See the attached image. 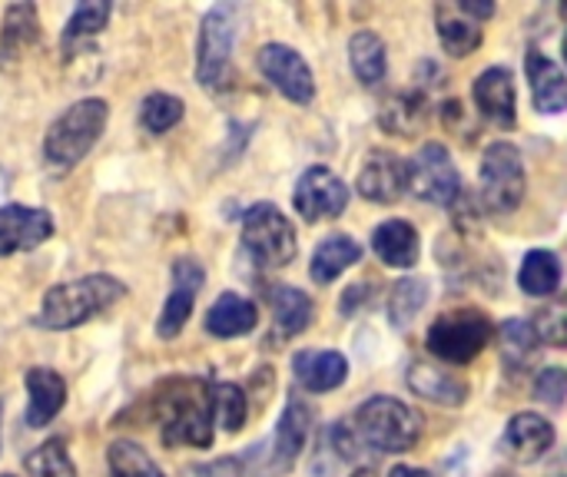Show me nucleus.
Instances as JSON below:
<instances>
[{
  "label": "nucleus",
  "mask_w": 567,
  "mask_h": 477,
  "mask_svg": "<svg viewBox=\"0 0 567 477\" xmlns=\"http://www.w3.org/2000/svg\"><path fill=\"white\" fill-rule=\"evenodd\" d=\"M203 266L196 259H176L173 266V292L159 312V322H156V332L159 339H176L186 325V319L193 315V305H196V295L203 289Z\"/></svg>",
  "instance_id": "nucleus-13"
},
{
  "label": "nucleus",
  "mask_w": 567,
  "mask_h": 477,
  "mask_svg": "<svg viewBox=\"0 0 567 477\" xmlns=\"http://www.w3.org/2000/svg\"><path fill=\"white\" fill-rule=\"evenodd\" d=\"M349 60H352V73L359 76V83L375 86L382 83L385 70H389V56H385V43L379 33L372 30H359L349 40Z\"/></svg>",
  "instance_id": "nucleus-28"
},
{
  "label": "nucleus",
  "mask_w": 567,
  "mask_h": 477,
  "mask_svg": "<svg viewBox=\"0 0 567 477\" xmlns=\"http://www.w3.org/2000/svg\"><path fill=\"white\" fill-rule=\"evenodd\" d=\"M243 249L259 269H282L296 259V229L272 203H256L243 216Z\"/></svg>",
  "instance_id": "nucleus-5"
},
{
  "label": "nucleus",
  "mask_w": 567,
  "mask_h": 477,
  "mask_svg": "<svg viewBox=\"0 0 567 477\" xmlns=\"http://www.w3.org/2000/svg\"><path fill=\"white\" fill-rule=\"evenodd\" d=\"M405 382L419 398L445 405V408H455V405H462L468 398V385L462 379H455L452 372H442V369H435L429 362H412Z\"/></svg>",
  "instance_id": "nucleus-21"
},
{
  "label": "nucleus",
  "mask_w": 567,
  "mask_h": 477,
  "mask_svg": "<svg viewBox=\"0 0 567 477\" xmlns=\"http://www.w3.org/2000/svg\"><path fill=\"white\" fill-rule=\"evenodd\" d=\"M233 43H236V7L219 3L206 13L203 30H199V56H196L199 86H206V90L226 86Z\"/></svg>",
  "instance_id": "nucleus-8"
},
{
  "label": "nucleus",
  "mask_w": 567,
  "mask_h": 477,
  "mask_svg": "<svg viewBox=\"0 0 567 477\" xmlns=\"http://www.w3.org/2000/svg\"><path fill=\"white\" fill-rule=\"evenodd\" d=\"M362 259V246L352 239V236H329V239H322L319 242V249H316V256H312V279L319 282V286H329L332 279H339L349 266H355Z\"/></svg>",
  "instance_id": "nucleus-26"
},
{
  "label": "nucleus",
  "mask_w": 567,
  "mask_h": 477,
  "mask_svg": "<svg viewBox=\"0 0 567 477\" xmlns=\"http://www.w3.org/2000/svg\"><path fill=\"white\" fill-rule=\"evenodd\" d=\"M123 295H126V286L120 279H113V276H86V279H76V282L53 286L43 295L37 325L53 329V332L76 329V325L90 322L93 315L113 309Z\"/></svg>",
  "instance_id": "nucleus-3"
},
{
  "label": "nucleus",
  "mask_w": 567,
  "mask_h": 477,
  "mask_svg": "<svg viewBox=\"0 0 567 477\" xmlns=\"http://www.w3.org/2000/svg\"><path fill=\"white\" fill-rule=\"evenodd\" d=\"M352 477H379V475H375L372 468H359V471H355V475H352Z\"/></svg>",
  "instance_id": "nucleus-43"
},
{
  "label": "nucleus",
  "mask_w": 567,
  "mask_h": 477,
  "mask_svg": "<svg viewBox=\"0 0 567 477\" xmlns=\"http://www.w3.org/2000/svg\"><path fill=\"white\" fill-rule=\"evenodd\" d=\"M518 286L525 295H551L561 286V262L555 252L548 249H535L525 256L522 272H518Z\"/></svg>",
  "instance_id": "nucleus-29"
},
{
  "label": "nucleus",
  "mask_w": 567,
  "mask_h": 477,
  "mask_svg": "<svg viewBox=\"0 0 567 477\" xmlns=\"http://www.w3.org/2000/svg\"><path fill=\"white\" fill-rule=\"evenodd\" d=\"M110 477H163L159 465L133 442H113L106 452Z\"/></svg>",
  "instance_id": "nucleus-31"
},
{
  "label": "nucleus",
  "mask_w": 567,
  "mask_h": 477,
  "mask_svg": "<svg viewBox=\"0 0 567 477\" xmlns=\"http://www.w3.org/2000/svg\"><path fill=\"white\" fill-rule=\"evenodd\" d=\"M352 435L362 452L372 455H405L419 445L422 438V415L409 408L399 398H369L355 418H352Z\"/></svg>",
  "instance_id": "nucleus-2"
},
{
  "label": "nucleus",
  "mask_w": 567,
  "mask_h": 477,
  "mask_svg": "<svg viewBox=\"0 0 567 477\" xmlns=\"http://www.w3.org/2000/svg\"><path fill=\"white\" fill-rule=\"evenodd\" d=\"M269 302H272V315H276V332L282 339H292L299 332L309 329L312 322V299L292 286H272L269 289Z\"/></svg>",
  "instance_id": "nucleus-27"
},
{
  "label": "nucleus",
  "mask_w": 567,
  "mask_h": 477,
  "mask_svg": "<svg viewBox=\"0 0 567 477\" xmlns=\"http://www.w3.org/2000/svg\"><path fill=\"white\" fill-rule=\"evenodd\" d=\"M555 445V428L532 412H522L508 422L505 435H502V452L518 462V465H535L542 462Z\"/></svg>",
  "instance_id": "nucleus-15"
},
{
  "label": "nucleus",
  "mask_w": 567,
  "mask_h": 477,
  "mask_svg": "<svg viewBox=\"0 0 567 477\" xmlns=\"http://www.w3.org/2000/svg\"><path fill=\"white\" fill-rule=\"evenodd\" d=\"M106 120H110V106L103 100H80V103H73L47 129V139H43L47 166L56 169V173L73 169L93 149V143L100 139Z\"/></svg>",
  "instance_id": "nucleus-4"
},
{
  "label": "nucleus",
  "mask_w": 567,
  "mask_h": 477,
  "mask_svg": "<svg viewBox=\"0 0 567 477\" xmlns=\"http://www.w3.org/2000/svg\"><path fill=\"white\" fill-rule=\"evenodd\" d=\"M23 468H27L30 477H76V468H73V462H70V455H66V448H63L60 438L33 448L23 458Z\"/></svg>",
  "instance_id": "nucleus-33"
},
{
  "label": "nucleus",
  "mask_w": 567,
  "mask_h": 477,
  "mask_svg": "<svg viewBox=\"0 0 567 477\" xmlns=\"http://www.w3.org/2000/svg\"><path fill=\"white\" fill-rule=\"evenodd\" d=\"M40 40V20L33 3H13L3 13L0 27V63L10 66L17 56H23L33 43Z\"/></svg>",
  "instance_id": "nucleus-22"
},
{
  "label": "nucleus",
  "mask_w": 567,
  "mask_h": 477,
  "mask_svg": "<svg viewBox=\"0 0 567 477\" xmlns=\"http://www.w3.org/2000/svg\"><path fill=\"white\" fill-rule=\"evenodd\" d=\"M296 212L306 222H319V219H336L346 212L349 206V186L326 166H312L299 176L296 183Z\"/></svg>",
  "instance_id": "nucleus-11"
},
{
  "label": "nucleus",
  "mask_w": 567,
  "mask_h": 477,
  "mask_svg": "<svg viewBox=\"0 0 567 477\" xmlns=\"http://www.w3.org/2000/svg\"><path fill=\"white\" fill-rule=\"evenodd\" d=\"M239 465L236 462H216V465H206L203 468V475H209V477H239ZM193 477H199V475H193Z\"/></svg>",
  "instance_id": "nucleus-40"
},
{
  "label": "nucleus",
  "mask_w": 567,
  "mask_h": 477,
  "mask_svg": "<svg viewBox=\"0 0 567 477\" xmlns=\"http://www.w3.org/2000/svg\"><path fill=\"white\" fill-rule=\"evenodd\" d=\"M23 382H27V395H30L27 415H23L27 428H43V425H50V422L60 415L63 402H66V385H63V379H60L56 372H50V369H30V372L23 375Z\"/></svg>",
  "instance_id": "nucleus-17"
},
{
  "label": "nucleus",
  "mask_w": 567,
  "mask_h": 477,
  "mask_svg": "<svg viewBox=\"0 0 567 477\" xmlns=\"http://www.w3.org/2000/svg\"><path fill=\"white\" fill-rule=\"evenodd\" d=\"M213 388L203 379H173L159 388L156 398V422L163 432V445H213Z\"/></svg>",
  "instance_id": "nucleus-1"
},
{
  "label": "nucleus",
  "mask_w": 567,
  "mask_h": 477,
  "mask_svg": "<svg viewBox=\"0 0 567 477\" xmlns=\"http://www.w3.org/2000/svg\"><path fill=\"white\" fill-rule=\"evenodd\" d=\"M0 477H13V475H0Z\"/></svg>",
  "instance_id": "nucleus-46"
},
{
  "label": "nucleus",
  "mask_w": 567,
  "mask_h": 477,
  "mask_svg": "<svg viewBox=\"0 0 567 477\" xmlns=\"http://www.w3.org/2000/svg\"><path fill=\"white\" fill-rule=\"evenodd\" d=\"M213 412L219 418V425L226 432H239L249 418V402H246V392L239 385H216L213 388Z\"/></svg>",
  "instance_id": "nucleus-37"
},
{
  "label": "nucleus",
  "mask_w": 567,
  "mask_h": 477,
  "mask_svg": "<svg viewBox=\"0 0 567 477\" xmlns=\"http://www.w3.org/2000/svg\"><path fill=\"white\" fill-rule=\"evenodd\" d=\"M565 60H567V37H565Z\"/></svg>",
  "instance_id": "nucleus-44"
},
{
  "label": "nucleus",
  "mask_w": 567,
  "mask_h": 477,
  "mask_svg": "<svg viewBox=\"0 0 567 477\" xmlns=\"http://www.w3.org/2000/svg\"><path fill=\"white\" fill-rule=\"evenodd\" d=\"M425 123V103L422 96L402 93L382 110V126L395 136H415Z\"/></svg>",
  "instance_id": "nucleus-32"
},
{
  "label": "nucleus",
  "mask_w": 567,
  "mask_h": 477,
  "mask_svg": "<svg viewBox=\"0 0 567 477\" xmlns=\"http://www.w3.org/2000/svg\"><path fill=\"white\" fill-rule=\"evenodd\" d=\"M495 477H515V475H495Z\"/></svg>",
  "instance_id": "nucleus-45"
},
{
  "label": "nucleus",
  "mask_w": 567,
  "mask_h": 477,
  "mask_svg": "<svg viewBox=\"0 0 567 477\" xmlns=\"http://www.w3.org/2000/svg\"><path fill=\"white\" fill-rule=\"evenodd\" d=\"M435 23H439V40H442L445 53H452V56H468V53L478 50V43H482V27H478L462 7L439 3Z\"/></svg>",
  "instance_id": "nucleus-25"
},
{
  "label": "nucleus",
  "mask_w": 567,
  "mask_h": 477,
  "mask_svg": "<svg viewBox=\"0 0 567 477\" xmlns=\"http://www.w3.org/2000/svg\"><path fill=\"white\" fill-rule=\"evenodd\" d=\"M525 196V166L522 153L512 143H492L482 159V199L495 216H508L518 209Z\"/></svg>",
  "instance_id": "nucleus-7"
},
{
  "label": "nucleus",
  "mask_w": 567,
  "mask_h": 477,
  "mask_svg": "<svg viewBox=\"0 0 567 477\" xmlns=\"http://www.w3.org/2000/svg\"><path fill=\"white\" fill-rule=\"evenodd\" d=\"M429 299V282L425 279H402L395 292L389 295V315L395 329H405L425 305Z\"/></svg>",
  "instance_id": "nucleus-34"
},
{
  "label": "nucleus",
  "mask_w": 567,
  "mask_h": 477,
  "mask_svg": "<svg viewBox=\"0 0 567 477\" xmlns=\"http://www.w3.org/2000/svg\"><path fill=\"white\" fill-rule=\"evenodd\" d=\"M458 7H462L468 17H482V20L495 17V3H475V0H462Z\"/></svg>",
  "instance_id": "nucleus-41"
},
{
  "label": "nucleus",
  "mask_w": 567,
  "mask_h": 477,
  "mask_svg": "<svg viewBox=\"0 0 567 477\" xmlns=\"http://www.w3.org/2000/svg\"><path fill=\"white\" fill-rule=\"evenodd\" d=\"M409 189V166L392 153H372L359 173V193L372 203H399Z\"/></svg>",
  "instance_id": "nucleus-16"
},
{
  "label": "nucleus",
  "mask_w": 567,
  "mask_h": 477,
  "mask_svg": "<svg viewBox=\"0 0 567 477\" xmlns=\"http://www.w3.org/2000/svg\"><path fill=\"white\" fill-rule=\"evenodd\" d=\"M110 20V3L106 0H86L73 10L66 30H63V46L70 50L73 43H83L86 37L100 33Z\"/></svg>",
  "instance_id": "nucleus-35"
},
{
  "label": "nucleus",
  "mask_w": 567,
  "mask_h": 477,
  "mask_svg": "<svg viewBox=\"0 0 567 477\" xmlns=\"http://www.w3.org/2000/svg\"><path fill=\"white\" fill-rule=\"evenodd\" d=\"M309 428H312V412L309 405H302L299 398H292L279 418V428L272 435V445L266 452V458L256 465V477H279L286 471H292V465L299 462L302 448H306V438H309Z\"/></svg>",
  "instance_id": "nucleus-10"
},
{
  "label": "nucleus",
  "mask_w": 567,
  "mask_h": 477,
  "mask_svg": "<svg viewBox=\"0 0 567 477\" xmlns=\"http://www.w3.org/2000/svg\"><path fill=\"white\" fill-rule=\"evenodd\" d=\"M409 189L435 206H452L462 196L458 169L442 143H425L409 163Z\"/></svg>",
  "instance_id": "nucleus-9"
},
{
  "label": "nucleus",
  "mask_w": 567,
  "mask_h": 477,
  "mask_svg": "<svg viewBox=\"0 0 567 477\" xmlns=\"http://www.w3.org/2000/svg\"><path fill=\"white\" fill-rule=\"evenodd\" d=\"M535 335L538 342L551 345V349H567V295L551 299L538 315H535Z\"/></svg>",
  "instance_id": "nucleus-38"
},
{
  "label": "nucleus",
  "mask_w": 567,
  "mask_h": 477,
  "mask_svg": "<svg viewBox=\"0 0 567 477\" xmlns=\"http://www.w3.org/2000/svg\"><path fill=\"white\" fill-rule=\"evenodd\" d=\"M475 103L482 106V113L498 123V126H515V80L505 66H488L478 80H475Z\"/></svg>",
  "instance_id": "nucleus-18"
},
{
  "label": "nucleus",
  "mask_w": 567,
  "mask_h": 477,
  "mask_svg": "<svg viewBox=\"0 0 567 477\" xmlns=\"http://www.w3.org/2000/svg\"><path fill=\"white\" fill-rule=\"evenodd\" d=\"M259 70L266 73V80L292 103L306 106L312 103L316 96V80H312V70L309 63L292 50V46H282V43H266L259 50Z\"/></svg>",
  "instance_id": "nucleus-12"
},
{
  "label": "nucleus",
  "mask_w": 567,
  "mask_h": 477,
  "mask_svg": "<svg viewBox=\"0 0 567 477\" xmlns=\"http://www.w3.org/2000/svg\"><path fill=\"white\" fill-rule=\"evenodd\" d=\"M389 477H432L429 471H422V468H409V465H399V468H392V475Z\"/></svg>",
  "instance_id": "nucleus-42"
},
{
  "label": "nucleus",
  "mask_w": 567,
  "mask_h": 477,
  "mask_svg": "<svg viewBox=\"0 0 567 477\" xmlns=\"http://www.w3.org/2000/svg\"><path fill=\"white\" fill-rule=\"evenodd\" d=\"M375 256L392 269H412L419 262V232L405 219H389L372 232Z\"/></svg>",
  "instance_id": "nucleus-23"
},
{
  "label": "nucleus",
  "mask_w": 567,
  "mask_h": 477,
  "mask_svg": "<svg viewBox=\"0 0 567 477\" xmlns=\"http://www.w3.org/2000/svg\"><path fill=\"white\" fill-rule=\"evenodd\" d=\"M292 372H296V382L306 388V392H332L346 382L349 375V362L346 355L339 352H299L292 359Z\"/></svg>",
  "instance_id": "nucleus-20"
},
{
  "label": "nucleus",
  "mask_w": 567,
  "mask_h": 477,
  "mask_svg": "<svg viewBox=\"0 0 567 477\" xmlns=\"http://www.w3.org/2000/svg\"><path fill=\"white\" fill-rule=\"evenodd\" d=\"M567 395V375L561 369H545L538 379H535V398L538 402H548V405H561Z\"/></svg>",
  "instance_id": "nucleus-39"
},
{
  "label": "nucleus",
  "mask_w": 567,
  "mask_h": 477,
  "mask_svg": "<svg viewBox=\"0 0 567 477\" xmlns=\"http://www.w3.org/2000/svg\"><path fill=\"white\" fill-rule=\"evenodd\" d=\"M565 13H567V7H565Z\"/></svg>",
  "instance_id": "nucleus-47"
},
{
  "label": "nucleus",
  "mask_w": 567,
  "mask_h": 477,
  "mask_svg": "<svg viewBox=\"0 0 567 477\" xmlns=\"http://www.w3.org/2000/svg\"><path fill=\"white\" fill-rule=\"evenodd\" d=\"M488 342H492V322L475 309L445 312L429 329V352L442 362H452V365L472 362L475 355L485 352Z\"/></svg>",
  "instance_id": "nucleus-6"
},
{
  "label": "nucleus",
  "mask_w": 567,
  "mask_h": 477,
  "mask_svg": "<svg viewBox=\"0 0 567 477\" xmlns=\"http://www.w3.org/2000/svg\"><path fill=\"white\" fill-rule=\"evenodd\" d=\"M538 335H535V325L525 322V319H508L502 325V359L512 372H525L535 355H538Z\"/></svg>",
  "instance_id": "nucleus-30"
},
{
  "label": "nucleus",
  "mask_w": 567,
  "mask_h": 477,
  "mask_svg": "<svg viewBox=\"0 0 567 477\" xmlns=\"http://www.w3.org/2000/svg\"><path fill=\"white\" fill-rule=\"evenodd\" d=\"M259 322V312L249 299L236 295V292H223L216 299V305L209 309V319H206V332L216 335V339H239V335H249Z\"/></svg>",
  "instance_id": "nucleus-24"
},
{
  "label": "nucleus",
  "mask_w": 567,
  "mask_h": 477,
  "mask_svg": "<svg viewBox=\"0 0 567 477\" xmlns=\"http://www.w3.org/2000/svg\"><path fill=\"white\" fill-rule=\"evenodd\" d=\"M53 236V216L30 206H0V256L30 252Z\"/></svg>",
  "instance_id": "nucleus-14"
},
{
  "label": "nucleus",
  "mask_w": 567,
  "mask_h": 477,
  "mask_svg": "<svg viewBox=\"0 0 567 477\" xmlns=\"http://www.w3.org/2000/svg\"><path fill=\"white\" fill-rule=\"evenodd\" d=\"M183 120V100H176L173 93H150L140 106V123L150 133H169L176 123Z\"/></svg>",
  "instance_id": "nucleus-36"
},
{
  "label": "nucleus",
  "mask_w": 567,
  "mask_h": 477,
  "mask_svg": "<svg viewBox=\"0 0 567 477\" xmlns=\"http://www.w3.org/2000/svg\"><path fill=\"white\" fill-rule=\"evenodd\" d=\"M525 70H528V83H532V96H535V106L542 113H565L567 110V76L561 73V66L532 50L528 60H525Z\"/></svg>",
  "instance_id": "nucleus-19"
}]
</instances>
